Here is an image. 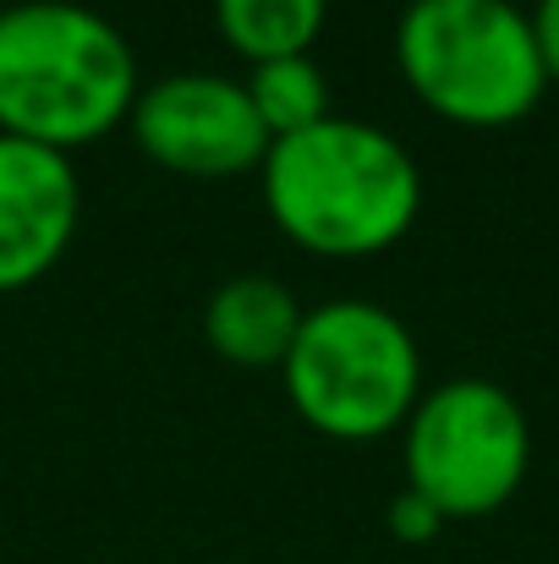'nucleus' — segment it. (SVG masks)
<instances>
[{
    "label": "nucleus",
    "mask_w": 559,
    "mask_h": 564,
    "mask_svg": "<svg viewBox=\"0 0 559 564\" xmlns=\"http://www.w3.org/2000/svg\"><path fill=\"white\" fill-rule=\"evenodd\" d=\"M384 527H389L400 543H433V538L444 532V516H439L428 499H417L411 488H400V494L389 499V510H384Z\"/></svg>",
    "instance_id": "11"
},
{
    "label": "nucleus",
    "mask_w": 559,
    "mask_h": 564,
    "mask_svg": "<svg viewBox=\"0 0 559 564\" xmlns=\"http://www.w3.org/2000/svg\"><path fill=\"white\" fill-rule=\"evenodd\" d=\"M143 94L127 33L83 0L0 6V132L77 154L127 127Z\"/></svg>",
    "instance_id": "1"
},
{
    "label": "nucleus",
    "mask_w": 559,
    "mask_h": 564,
    "mask_svg": "<svg viewBox=\"0 0 559 564\" xmlns=\"http://www.w3.org/2000/svg\"><path fill=\"white\" fill-rule=\"evenodd\" d=\"M527 22H533V39H538V61H544L549 83H559V0H533Z\"/></svg>",
    "instance_id": "12"
},
{
    "label": "nucleus",
    "mask_w": 559,
    "mask_h": 564,
    "mask_svg": "<svg viewBox=\"0 0 559 564\" xmlns=\"http://www.w3.org/2000/svg\"><path fill=\"white\" fill-rule=\"evenodd\" d=\"M247 99L269 132V143L291 138V132H308L319 121H330V77L313 55H280V61H258L247 66Z\"/></svg>",
    "instance_id": "10"
},
{
    "label": "nucleus",
    "mask_w": 559,
    "mask_h": 564,
    "mask_svg": "<svg viewBox=\"0 0 559 564\" xmlns=\"http://www.w3.org/2000/svg\"><path fill=\"white\" fill-rule=\"evenodd\" d=\"M324 22H330V0H214V28L247 66L308 55Z\"/></svg>",
    "instance_id": "9"
},
{
    "label": "nucleus",
    "mask_w": 559,
    "mask_h": 564,
    "mask_svg": "<svg viewBox=\"0 0 559 564\" xmlns=\"http://www.w3.org/2000/svg\"><path fill=\"white\" fill-rule=\"evenodd\" d=\"M302 313L308 307L275 274H230L203 302V340L219 362H230L241 373L286 368L297 329H302Z\"/></svg>",
    "instance_id": "8"
},
{
    "label": "nucleus",
    "mask_w": 559,
    "mask_h": 564,
    "mask_svg": "<svg viewBox=\"0 0 559 564\" xmlns=\"http://www.w3.org/2000/svg\"><path fill=\"white\" fill-rule=\"evenodd\" d=\"M395 66L439 121L472 132L527 121L549 88L516 0H411L395 22Z\"/></svg>",
    "instance_id": "3"
},
{
    "label": "nucleus",
    "mask_w": 559,
    "mask_h": 564,
    "mask_svg": "<svg viewBox=\"0 0 559 564\" xmlns=\"http://www.w3.org/2000/svg\"><path fill=\"white\" fill-rule=\"evenodd\" d=\"M258 176L275 230L319 258L389 252L422 214V171L406 143L352 116L269 143Z\"/></svg>",
    "instance_id": "2"
},
{
    "label": "nucleus",
    "mask_w": 559,
    "mask_h": 564,
    "mask_svg": "<svg viewBox=\"0 0 559 564\" xmlns=\"http://www.w3.org/2000/svg\"><path fill=\"white\" fill-rule=\"evenodd\" d=\"M280 383L313 433L368 444L406 427L411 405L422 400V351L389 307L335 296L302 313Z\"/></svg>",
    "instance_id": "4"
},
{
    "label": "nucleus",
    "mask_w": 559,
    "mask_h": 564,
    "mask_svg": "<svg viewBox=\"0 0 559 564\" xmlns=\"http://www.w3.org/2000/svg\"><path fill=\"white\" fill-rule=\"evenodd\" d=\"M406 488L444 521H483L505 510L533 471V422L494 378H450L422 389L400 427Z\"/></svg>",
    "instance_id": "5"
},
{
    "label": "nucleus",
    "mask_w": 559,
    "mask_h": 564,
    "mask_svg": "<svg viewBox=\"0 0 559 564\" xmlns=\"http://www.w3.org/2000/svg\"><path fill=\"white\" fill-rule=\"evenodd\" d=\"M83 187L72 154L0 132V296L39 285L72 247Z\"/></svg>",
    "instance_id": "7"
},
{
    "label": "nucleus",
    "mask_w": 559,
    "mask_h": 564,
    "mask_svg": "<svg viewBox=\"0 0 559 564\" xmlns=\"http://www.w3.org/2000/svg\"><path fill=\"white\" fill-rule=\"evenodd\" d=\"M127 127L160 171L192 182L247 176L269 154V132L247 99V83L219 72H171L149 83Z\"/></svg>",
    "instance_id": "6"
}]
</instances>
